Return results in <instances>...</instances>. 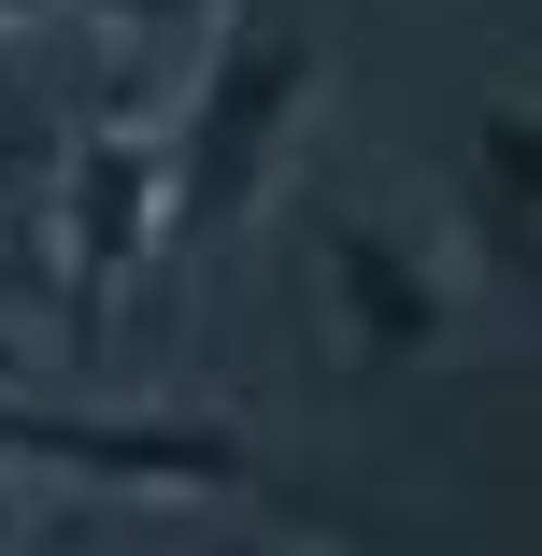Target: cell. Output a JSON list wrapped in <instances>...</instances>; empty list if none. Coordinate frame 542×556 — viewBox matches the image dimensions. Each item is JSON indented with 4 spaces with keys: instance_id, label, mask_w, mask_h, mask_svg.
Here are the masks:
<instances>
[{
    "instance_id": "52a82bcc",
    "label": "cell",
    "mask_w": 542,
    "mask_h": 556,
    "mask_svg": "<svg viewBox=\"0 0 542 556\" xmlns=\"http://www.w3.org/2000/svg\"><path fill=\"white\" fill-rule=\"evenodd\" d=\"M15 542H29V500H15V485H0V556H15Z\"/></svg>"
},
{
    "instance_id": "8992f818",
    "label": "cell",
    "mask_w": 542,
    "mask_h": 556,
    "mask_svg": "<svg viewBox=\"0 0 542 556\" xmlns=\"http://www.w3.org/2000/svg\"><path fill=\"white\" fill-rule=\"evenodd\" d=\"M86 15H100V43H115V72H157V58L214 15V0H86Z\"/></svg>"
},
{
    "instance_id": "6da1fadb",
    "label": "cell",
    "mask_w": 542,
    "mask_h": 556,
    "mask_svg": "<svg viewBox=\"0 0 542 556\" xmlns=\"http://www.w3.org/2000/svg\"><path fill=\"white\" fill-rule=\"evenodd\" d=\"M329 86V29L314 15H229L172 115V243L214 257L229 229H257V200L286 186V143Z\"/></svg>"
},
{
    "instance_id": "ba28073f",
    "label": "cell",
    "mask_w": 542,
    "mask_h": 556,
    "mask_svg": "<svg viewBox=\"0 0 542 556\" xmlns=\"http://www.w3.org/2000/svg\"><path fill=\"white\" fill-rule=\"evenodd\" d=\"M29 15H72V0H0V29H29Z\"/></svg>"
},
{
    "instance_id": "30bf717a",
    "label": "cell",
    "mask_w": 542,
    "mask_h": 556,
    "mask_svg": "<svg viewBox=\"0 0 542 556\" xmlns=\"http://www.w3.org/2000/svg\"><path fill=\"white\" fill-rule=\"evenodd\" d=\"M229 556H272V542H229Z\"/></svg>"
},
{
    "instance_id": "9c48e42d",
    "label": "cell",
    "mask_w": 542,
    "mask_h": 556,
    "mask_svg": "<svg viewBox=\"0 0 542 556\" xmlns=\"http://www.w3.org/2000/svg\"><path fill=\"white\" fill-rule=\"evenodd\" d=\"M0 386H29V357H15V343H0Z\"/></svg>"
},
{
    "instance_id": "7a4b0ae2",
    "label": "cell",
    "mask_w": 542,
    "mask_h": 556,
    "mask_svg": "<svg viewBox=\"0 0 542 556\" xmlns=\"http://www.w3.org/2000/svg\"><path fill=\"white\" fill-rule=\"evenodd\" d=\"M172 243V129L115 86L100 115L58 143V357H100L115 286Z\"/></svg>"
},
{
    "instance_id": "3957f363",
    "label": "cell",
    "mask_w": 542,
    "mask_h": 556,
    "mask_svg": "<svg viewBox=\"0 0 542 556\" xmlns=\"http://www.w3.org/2000/svg\"><path fill=\"white\" fill-rule=\"evenodd\" d=\"M314 257H329V300H343V343L371 371H414L471 328V243L414 229L386 200H329L314 214Z\"/></svg>"
},
{
    "instance_id": "277c9868",
    "label": "cell",
    "mask_w": 542,
    "mask_h": 556,
    "mask_svg": "<svg viewBox=\"0 0 542 556\" xmlns=\"http://www.w3.org/2000/svg\"><path fill=\"white\" fill-rule=\"evenodd\" d=\"M0 457H43L86 485H157V500H272V457L229 414H58L29 386H0Z\"/></svg>"
},
{
    "instance_id": "5b68a950",
    "label": "cell",
    "mask_w": 542,
    "mask_h": 556,
    "mask_svg": "<svg viewBox=\"0 0 542 556\" xmlns=\"http://www.w3.org/2000/svg\"><path fill=\"white\" fill-rule=\"evenodd\" d=\"M528 186H542V129H528V100H486V129H471V229L528 257Z\"/></svg>"
}]
</instances>
